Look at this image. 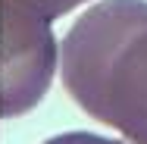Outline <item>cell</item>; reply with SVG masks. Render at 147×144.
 Returning a JSON list of instances; mask_svg holds the SVG:
<instances>
[{
    "label": "cell",
    "mask_w": 147,
    "mask_h": 144,
    "mask_svg": "<svg viewBox=\"0 0 147 144\" xmlns=\"http://www.w3.org/2000/svg\"><path fill=\"white\" fill-rule=\"evenodd\" d=\"M88 0H0V116L41 103L57 69L53 22Z\"/></svg>",
    "instance_id": "7a4b0ae2"
},
{
    "label": "cell",
    "mask_w": 147,
    "mask_h": 144,
    "mask_svg": "<svg viewBox=\"0 0 147 144\" xmlns=\"http://www.w3.org/2000/svg\"><path fill=\"white\" fill-rule=\"evenodd\" d=\"M66 94L97 122L147 144V0H100L59 44Z\"/></svg>",
    "instance_id": "6da1fadb"
},
{
    "label": "cell",
    "mask_w": 147,
    "mask_h": 144,
    "mask_svg": "<svg viewBox=\"0 0 147 144\" xmlns=\"http://www.w3.org/2000/svg\"><path fill=\"white\" fill-rule=\"evenodd\" d=\"M44 144H122V141L100 138V135H94V132H63L57 138H47Z\"/></svg>",
    "instance_id": "3957f363"
}]
</instances>
